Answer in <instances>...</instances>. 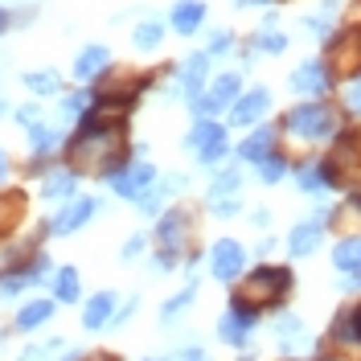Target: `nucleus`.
<instances>
[{
    "label": "nucleus",
    "instance_id": "f257e3e1",
    "mask_svg": "<svg viewBox=\"0 0 361 361\" xmlns=\"http://www.w3.org/2000/svg\"><path fill=\"white\" fill-rule=\"evenodd\" d=\"M128 144V115L123 111H107V107H90L78 123H74V135L66 144V164L74 173H99L103 160L115 157L119 148Z\"/></svg>",
    "mask_w": 361,
    "mask_h": 361
},
{
    "label": "nucleus",
    "instance_id": "f03ea898",
    "mask_svg": "<svg viewBox=\"0 0 361 361\" xmlns=\"http://www.w3.org/2000/svg\"><path fill=\"white\" fill-rule=\"evenodd\" d=\"M279 132L295 144H324V140H337L341 115L329 99H308V103H295V107L283 111Z\"/></svg>",
    "mask_w": 361,
    "mask_h": 361
},
{
    "label": "nucleus",
    "instance_id": "7ed1b4c3",
    "mask_svg": "<svg viewBox=\"0 0 361 361\" xmlns=\"http://www.w3.org/2000/svg\"><path fill=\"white\" fill-rule=\"evenodd\" d=\"M295 288V275L292 267H279V263H259V267H250L243 279H238V292L247 304H255L259 312L263 308H279Z\"/></svg>",
    "mask_w": 361,
    "mask_h": 361
},
{
    "label": "nucleus",
    "instance_id": "20e7f679",
    "mask_svg": "<svg viewBox=\"0 0 361 361\" xmlns=\"http://www.w3.org/2000/svg\"><path fill=\"white\" fill-rule=\"evenodd\" d=\"M243 70H222L218 78H209L205 82V90L197 94V99H189V111H193V119H218V115L230 111V103L243 94Z\"/></svg>",
    "mask_w": 361,
    "mask_h": 361
},
{
    "label": "nucleus",
    "instance_id": "39448f33",
    "mask_svg": "<svg viewBox=\"0 0 361 361\" xmlns=\"http://www.w3.org/2000/svg\"><path fill=\"white\" fill-rule=\"evenodd\" d=\"M185 148L197 157L202 169H218L230 157V132L222 119H193V128L185 135Z\"/></svg>",
    "mask_w": 361,
    "mask_h": 361
},
{
    "label": "nucleus",
    "instance_id": "423d86ee",
    "mask_svg": "<svg viewBox=\"0 0 361 361\" xmlns=\"http://www.w3.org/2000/svg\"><path fill=\"white\" fill-rule=\"evenodd\" d=\"M255 324H259V308L247 304L243 295H230L226 312L218 316V341L230 349H247L250 337H255Z\"/></svg>",
    "mask_w": 361,
    "mask_h": 361
},
{
    "label": "nucleus",
    "instance_id": "0eeeda50",
    "mask_svg": "<svg viewBox=\"0 0 361 361\" xmlns=\"http://www.w3.org/2000/svg\"><path fill=\"white\" fill-rule=\"evenodd\" d=\"M337 70L329 66V58H304L300 66L288 74V87L300 94V99H329L337 90Z\"/></svg>",
    "mask_w": 361,
    "mask_h": 361
},
{
    "label": "nucleus",
    "instance_id": "6e6552de",
    "mask_svg": "<svg viewBox=\"0 0 361 361\" xmlns=\"http://www.w3.org/2000/svg\"><path fill=\"white\" fill-rule=\"evenodd\" d=\"M209 70H214V58L205 49H193L185 62H177V70L164 78L169 82V94H180V99H197L209 82Z\"/></svg>",
    "mask_w": 361,
    "mask_h": 361
},
{
    "label": "nucleus",
    "instance_id": "1a4fd4ad",
    "mask_svg": "<svg viewBox=\"0 0 361 361\" xmlns=\"http://www.w3.org/2000/svg\"><path fill=\"white\" fill-rule=\"evenodd\" d=\"M324 58H329V66L337 70V78L357 74L361 70V25L333 29V37L324 42Z\"/></svg>",
    "mask_w": 361,
    "mask_h": 361
},
{
    "label": "nucleus",
    "instance_id": "9d476101",
    "mask_svg": "<svg viewBox=\"0 0 361 361\" xmlns=\"http://www.w3.org/2000/svg\"><path fill=\"white\" fill-rule=\"evenodd\" d=\"M157 180H160V173H157V164H152V160H148V157H132L111 180H107V185H111V193H119L123 202H135V197H140V193H148Z\"/></svg>",
    "mask_w": 361,
    "mask_h": 361
},
{
    "label": "nucleus",
    "instance_id": "9b49d317",
    "mask_svg": "<svg viewBox=\"0 0 361 361\" xmlns=\"http://www.w3.org/2000/svg\"><path fill=\"white\" fill-rule=\"evenodd\" d=\"M209 275L218 283H238L247 275V247L238 238H218L209 247Z\"/></svg>",
    "mask_w": 361,
    "mask_h": 361
},
{
    "label": "nucleus",
    "instance_id": "f8f14e48",
    "mask_svg": "<svg viewBox=\"0 0 361 361\" xmlns=\"http://www.w3.org/2000/svg\"><path fill=\"white\" fill-rule=\"evenodd\" d=\"M94 214H99V202L87 197V193H74V197H66V202L58 205V214L49 218V234H54V238H70V234H78Z\"/></svg>",
    "mask_w": 361,
    "mask_h": 361
},
{
    "label": "nucleus",
    "instance_id": "ddd939ff",
    "mask_svg": "<svg viewBox=\"0 0 361 361\" xmlns=\"http://www.w3.org/2000/svg\"><path fill=\"white\" fill-rule=\"evenodd\" d=\"M271 111V90L267 87H247L234 103H230V128H255V123H263V115Z\"/></svg>",
    "mask_w": 361,
    "mask_h": 361
},
{
    "label": "nucleus",
    "instance_id": "4468645a",
    "mask_svg": "<svg viewBox=\"0 0 361 361\" xmlns=\"http://www.w3.org/2000/svg\"><path fill=\"white\" fill-rule=\"evenodd\" d=\"M193 234V209L185 205H173L157 218V247H169V250H180L185 255V243Z\"/></svg>",
    "mask_w": 361,
    "mask_h": 361
},
{
    "label": "nucleus",
    "instance_id": "2eb2a0df",
    "mask_svg": "<svg viewBox=\"0 0 361 361\" xmlns=\"http://www.w3.org/2000/svg\"><path fill=\"white\" fill-rule=\"evenodd\" d=\"M115 62V54H111V45H103V42H90L82 45L78 54H74V82H82V87H94L107 70H111Z\"/></svg>",
    "mask_w": 361,
    "mask_h": 361
},
{
    "label": "nucleus",
    "instance_id": "dca6fc26",
    "mask_svg": "<svg viewBox=\"0 0 361 361\" xmlns=\"http://www.w3.org/2000/svg\"><path fill=\"white\" fill-rule=\"evenodd\" d=\"M324 222H329V209H320V214H312V218L295 222L292 234H288V255H292V259H308V255H316L320 243H324Z\"/></svg>",
    "mask_w": 361,
    "mask_h": 361
},
{
    "label": "nucleus",
    "instance_id": "f3484780",
    "mask_svg": "<svg viewBox=\"0 0 361 361\" xmlns=\"http://www.w3.org/2000/svg\"><path fill=\"white\" fill-rule=\"evenodd\" d=\"M205 17H209V4H205V0H177L164 21H169V29H173L177 37H197L205 29Z\"/></svg>",
    "mask_w": 361,
    "mask_h": 361
},
{
    "label": "nucleus",
    "instance_id": "a211bd4d",
    "mask_svg": "<svg viewBox=\"0 0 361 361\" xmlns=\"http://www.w3.org/2000/svg\"><path fill=\"white\" fill-rule=\"evenodd\" d=\"M279 135H283V132H279V123H255L247 140H238L234 157L247 160V164H259L267 152H275V148H279Z\"/></svg>",
    "mask_w": 361,
    "mask_h": 361
},
{
    "label": "nucleus",
    "instance_id": "6ab92c4d",
    "mask_svg": "<svg viewBox=\"0 0 361 361\" xmlns=\"http://www.w3.org/2000/svg\"><path fill=\"white\" fill-rule=\"evenodd\" d=\"M312 345V337H308V329H304V320L295 312H283L275 316V349L283 353V357H295V353H304Z\"/></svg>",
    "mask_w": 361,
    "mask_h": 361
},
{
    "label": "nucleus",
    "instance_id": "aec40b11",
    "mask_svg": "<svg viewBox=\"0 0 361 361\" xmlns=\"http://www.w3.org/2000/svg\"><path fill=\"white\" fill-rule=\"evenodd\" d=\"M115 312H119V295L107 288V292H94L90 300H82V329L87 333H103L111 329Z\"/></svg>",
    "mask_w": 361,
    "mask_h": 361
},
{
    "label": "nucleus",
    "instance_id": "412c9836",
    "mask_svg": "<svg viewBox=\"0 0 361 361\" xmlns=\"http://www.w3.org/2000/svg\"><path fill=\"white\" fill-rule=\"evenodd\" d=\"M54 312H58V300H54V295L25 300L21 308H17V316H13V329H17V333H37V329H45V324L54 320Z\"/></svg>",
    "mask_w": 361,
    "mask_h": 361
},
{
    "label": "nucleus",
    "instance_id": "4be33fe9",
    "mask_svg": "<svg viewBox=\"0 0 361 361\" xmlns=\"http://www.w3.org/2000/svg\"><path fill=\"white\" fill-rule=\"evenodd\" d=\"M25 144H29V157L37 160H54V152L66 144V135H62V128H54V123H33V128H25Z\"/></svg>",
    "mask_w": 361,
    "mask_h": 361
},
{
    "label": "nucleus",
    "instance_id": "5701e85b",
    "mask_svg": "<svg viewBox=\"0 0 361 361\" xmlns=\"http://www.w3.org/2000/svg\"><path fill=\"white\" fill-rule=\"evenodd\" d=\"M90 107H94V87H82V82H78L74 90H62V94H58V123L70 128V123H78Z\"/></svg>",
    "mask_w": 361,
    "mask_h": 361
},
{
    "label": "nucleus",
    "instance_id": "b1692460",
    "mask_svg": "<svg viewBox=\"0 0 361 361\" xmlns=\"http://www.w3.org/2000/svg\"><path fill=\"white\" fill-rule=\"evenodd\" d=\"M78 177L82 173H74V169H49L42 177V197L45 202H66V197H74L78 193Z\"/></svg>",
    "mask_w": 361,
    "mask_h": 361
},
{
    "label": "nucleus",
    "instance_id": "393cba45",
    "mask_svg": "<svg viewBox=\"0 0 361 361\" xmlns=\"http://www.w3.org/2000/svg\"><path fill=\"white\" fill-rule=\"evenodd\" d=\"M247 45L255 49V54H267V58H279V54H288V45H292V37L279 29V25H259L255 33L247 37Z\"/></svg>",
    "mask_w": 361,
    "mask_h": 361
},
{
    "label": "nucleus",
    "instance_id": "a878e982",
    "mask_svg": "<svg viewBox=\"0 0 361 361\" xmlns=\"http://www.w3.org/2000/svg\"><path fill=\"white\" fill-rule=\"evenodd\" d=\"M21 82H25V90H29L33 99H58V94H62V74H58V70H49V66L25 70Z\"/></svg>",
    "mask_w": 361,
    "mask_h": 361
},
{
    "label": "nucleus",
    "instance_id": "bb28decb",
    "mask_svg": "<svg viewBox=\"0 0 361 361\" xmlns=\"http://www.w3.org/2000/svg\"><path fill=\"white\" fill-rule=\"evenodd\" d=\"M164 33H169V21L144 17V21H135V29H132V45L140 54H157L160 45H164Z\"/></svg>",
    "mask_w": 361,
    "mask_h": 361
},
{
    "label": "nucleus",
    "instance_id": "cd10ccee",
    "mask_svg": "<svg viewBox=\"0 0 361 361\" xmlns=\"http://www.w3.org/2000/svg\"><path fill=\"white\" fill-rule=\"evenodd\" d=\"M337 17H341V0H320V8L304 17V29L316 33L320 42H329V37H333V29H337Z\"/></svg>",
    "mask_w": 361,
    "mask_h": 361
},
{
    "label": "nucleus",
    "instance_id": "c85d7f7f",
    "mask_svg": "<svg viewBox=\"0 0 361 361\" xmlns=\"http://www.w3.org/2000/svg\"><path fill=\"white\" fill-rule=\"evenodd\" d=\"M193 300H197V283L189 279V283H185L180 292H173L169 300H164V304H160V324H164V329H169V324H177L180 316L193 308Z\"/></svg>",
    "mask_w": 361,
    "mask_h": 361
},
{
    "label": "nucleus",
    "instance_id": "c756f323",
    "mask_svg": "<svg viewBox=\"0 0 361 361\" xmlns=\"http://www.w3.org/2000/svg\"><path fill=\"white\" fill-rule=\"evenodd\" d=\"M49 288H54L58 304H78L82 300V275H78V267H58Z\"/></svg>",
    "mask_w": 361,
    "mask_h": 361
},
{
    "label": "nucleus",
    "instance_id": "7c9ffc66",
    "mask_svg": "<svg viewBox=\"0 0 361 361\" xmlns=\"http://www.w3.org/2000/svg\"><path fill=\"white\" fill-rule=\"evenodd\" d=\"M255 177L263 180V185H279L283 177H292V160H288V152H279V148L267 152V157L255 164Z\"/></svg>",
    "mask_w": 361,
    "mask_h": 361
},
{
    "label": "nucleus",
    "instance_id": "2f4dec72",
    "mask_svg": "<svg viewBox=\"0 0 361 361\" xmlns=\"http://www.w3.org/2000/svg\"><path fill=\"white\" fill-rule=\"evenodd\" d=\"M333 267L341 275H353L361 267V234H345L337 247H333Z\"/></svg>",
    "mask_w": 361,
    "mask_h": 361
},
{
    "label": "nucleus",
    "instance_id": "473e14b6",
    "mask_svg": "<svg viewBox=\"0 0 361 361\" xmlns=\"http://www.w3.org/2000/svg\"><path fill=\"white\" fill-rule=\"evenodd\" d=\"M25 202H29V197H25L21 189L0 193V238H8V230L25 218Z\"/></svg>",
    "mask_w": 361,
    "mask_h": 361
},
{
    "label": "nucleus",
    "instance_id": "72a5a7b5",
    "mask_svg": "<svg viewBox=\"0 0 361 361\" xmlns=\"http://www.w3.org/2000/svg\"><path fill=\"white\" fill-rule=\"evenodd\" d=\"M238 189H243V169H222V173H214L205 197H234Z\"/></svg>",
    "mask_w": 361,
    "mask_h": 361
},
{
    "label": "nucleus",
    "instance_id": "f704fd0d",
    "mask_svg": "<svg viewBox=\"0 0 361 361\" xmlns=\"http://www.w3.org/2000/svg\"><path fill=\"white\" fill-rule=\"evenodd\" d=\"M341 111L349 119H361V70L341 82Z\"/></svg>",
    "mask_w": 361,
    "mask_h": 361
},
{
    "label": "nucleus",
    "instance_id": "c9c22d12",
    "mask_svg": "<svg viewBox=\"0 0 361 361\" xmlns=\"http://www.w3.org/2000/svg\"><path fill=\"white\" fill-rule=\"evenodd\" d=\"M234 49H238L234 29H209V42H205V54H209V58H226V54H234Z\"/></svg>",
    "mask_w": 361,
    "mask_h": 361
},
{
    "label": "nucleus",
    "instance_id": "e433bc0d",
    "mask_svg": "<svg viewBox=\"0 0 361 361\" xmlns=\"http://www.w3.org/2000/svg\"><path fill=\"white\" fill-rule=\"evenodd\" d=\"M54 353H62V341H58V337L25 345V349H21V357H17V361H54Z\"/></svg>",
    "mask_w": 361,
    "mask_h": 361
},
{
    "label": "nucleus",
    "instance_id": "4c0bfd02",
    "mask_svg": "<svg viewBox=\"0 0 361 361\" xmlns=\"http://www.w3.org/2000/svg\"><path fill=\"white\" fill-rule=\"evenodd\" d=\"M164 202H169V197L160 193V185H152L148 193L135 197V209H140V218H160V214H164Z\"/></svg>",
    "mask_w": 361,
    "mask_h": 361
},
{
    "label": "nucleus",
    "instance_id": "58836bf2",
    "mask_svg": "<svg viewBox=\"0 0 361 361\" xmlns=\"http://www.w3.org/2000/svg\"><path fill=\"white\" fill-rule=\"evenodd\" d=\"M205 214H214V218H238L243 202H238V193L234 197H205Z\"/></svg>",
    "mask_w": 361,
    "mask_h": 361
},
{
    "label": "nucleus",
    "instance_id": "ea45409f",
    "mask_svg": "<svg viewBox=\"0 0 361 361\" xmlns=\"http://www.w3.org/2000/svg\"><path fill=\"white\" fill-rule=\"evenodd\" d=\"M180 263H185V255H180V250L157 247V255H152V271H157V275H164V271H177Z\"/></svg>",
    "mask_w": 361,
    "mask_h": 361
},
{
    "label": "nucleus",
    "instance_id": "a19ab883",
    "mask_svg": "<svg viewBox=\"0 0 361 361\" xmlns=\"http://www.w3.org/2000/svg\"><path fill=\"white\" fill-rule=\"evenodd\" d=\"M144 250H148V234H132V238L123 243V250H119V259H123V263H135Z\"/></svg>",
    "mask_w": 361,
    "mask_h": 361
},
{
    "label": "nucleus",
    "instance_id": "79ce46f5",
    "mask_svg": "<svg viewBox=\"0 0 361 361\" xmlns=\"http://www.w3.org/2000/svg\"><path fill=\"white\" fill-rule=\"evenodd\" d=\"M13 119L21 123V128H33V123H42L45 115H42V103H21L17 111H13Z\"/></svg>",
    "mask_w": 361,
    "mask_h": 361
},
{
    "label": "nucleus",
    "instance_id": "37998d69",
    "mask_svg": "<svg viewBox=\"0 0 361 361\" xmlns=\"http://www.w3.org/2000/svg\"><path fill=\"white\" fill-rule=\"evenodd\" d=\"M164 361H209V353H205L202 345H185V349H177V353H169Z\"/></svg>",
    "mask_w": 361,
    "mask_h": 361
},
{
    "label": "nucleus",
    "instance_id": "c03bdc74",
    "mask_svg": "<svg viewBox=\"0 0 361 361\" xmlns=\"http://www.w3.org/2000/svg\"><path fill=\"white\" fill-rule=\"evenodd\" d=\"M17 25V8H8V4H0V33H8Z\"/></svg>",
    "mask_w": 361,
    "mask_h": 361
},
{
    "label": "nucleus",
    "instance_id": "a18cd8bd",
    "mask_svg": "<svg viewBox=\"0 0 361 361\" xmlns=\"http://www.w3.org/2000/svg\"><path fill=\"white\" fill-rule=\"evenodd\" d=\"M341 288H345V292H361V267L353 271V275H341Z\"/></svg>",
    "mask_w": 361,
    "mask_h": 361
},
{
    "label": "nucleus",
    "instance_id": "49530a36",
    "mask_svg": "<svg viewBox=\"0 0 361 361\" xmlns=\"http://www.w3.org/2000/svg\"><path fill=\"white\" fill-rule=\"evenodd\" d=\"M279 0H234V8H275Z\"/></svg>",
    "mask_w": 361,
    "mask_h": 361
},
{
    "label": "nucleus",
    "instance_id": "de8ad7c7",
    "mask_svg": "<svg viewBox=\"0 0 361 361\" xmlns=\"http://www.w3.org/2000/svg\"><path fill=\"white\" fill-rule=\"evenodd\" d=\"M8 173H13V157H8V152H4V148H0V185H4V180H8Z\"/></svg>",
    "mask_w": 361,
    "mask_h": 361
},
{
    "label": "nucleus",
    "instance_id": "09e8293b",
    "mask_svg": "<svg viewBox=\"0 0 361 361\" xmlns=\"http://www.w3.org/2000/svg\"><path fill=\"white\" fill-rule=\"evenodd\" d=\"M54 361H87V353L82 349H62V357H54Z\"/></svg>",
    "mask_w": 361,
    "mask_h": 361
},
{
    "label": "nucleus",
    "instance_id": "8fccbe9b",
    "mask_svg": "<svg viewBox=\"0 0 361 361\" xmlns=\"http://www.w3.org/2000/svg\"><path fill=\"white\" fill-rule=\"evenodd\" d=\"M250 222H255V226H267L271 214H267V209H255V214H250Z\"/></svg>",
    "mask_w": 361,
    "mask_h": 361
},
{
    "label": "nucleus",
    "instance_id": "3c124183",
    "mask_svg": "<svg viewBox=\"0 0 361 361\" xmlns=\"http://www.w3.org/2000/svg\"><path fill=\"white\" fill-rule=\"evenodd\" d=\"M4 111H8V103H4V99H0V119H4Z\"/></svg>",
    "mask_w": 361,
    "mask_h": 361
},
{
    "label": "nucleus",
    "instance_id": "603ef678",
    "mask_svg": "<svg viewBox=\"0 0 361 361\" xmlns=\"http://www.w3.org/2000/svg\"><path fill=\"white\" fill-rule=\"evenodd\" d=\"M238 361H255V353H243V357H238Z\"/></svg>",
    "mask_w": 361,
    "mask_h": 361
},
{
    "label": "nucleus",
    "instance_id": "864d4df0",
    "mask_svg": "<svg viewBox=\"0 0 361 361\" xmlns=\"http://www.w3.org/2000/svg\"><path fill=\"white\" fill-rule=\"evenodd\" d=\"M144 361H164V357H144Z\"/></svg>",
    "mask_w": 361,
    "mask_h": 361
}]
</instances>
